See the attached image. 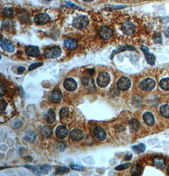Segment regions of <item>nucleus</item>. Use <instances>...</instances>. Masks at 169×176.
<instances>
[{
  "label": "nucleus",
  "instance_id": "23",
  "mask_svg": "<svg viewBox=\"0 0 169 176\" xmlns=\"http://www.w3.org/2000/svg\"><path fill=\"white\" fill-rule=\"evenodd\" d=\"M144 56H145L146 60V61H147L148 64H150L151 65H155L156 58H155V56L153 54L150 53L149 51H148V52L144 53Z\"/></svg>",
  "mask_w": 169,
  "mask_h": 176
},
{
  "label": "nucleus",
  "instance_id": "25",
  "mask_svg": "<svg viewBox=\"0 0 169 176\" xmlns=\"http://www.w3.org/2000/svg\"><path fill=\"white\" fill-rule=\"evenodd\" d=\"M82 82L84 85V86L87 88L89 87V88H92V87H95V84H94V81L91 78L89 77H84L82 79Z\"/></svg>",
  "mask_w": 169,
  "mask_h": 176
},
{
  "label": "nucleus",
  "instance_id": "35",
  "mask_svg": "<svg viewBox=\"0 0 169 176\" xmlns=\"http://www.w3.org/2000/svg\"><path fill=\"white\" fill-rule=\"evenodd\" d=\"M154 42L156 44H159L160 43L162 42V36H161V34L160 33H156L155 34L154 37Z\"/></svg>",
  "mask_w": 169,
  "mask_h": 176
},
{
  "label": "nucleus",
  "instance_id": "17",
  "mask_svg": "<svg viewBox=\"0 0 169 176\" xmlns=\"http://www.w3.org/2000/svg\"><path fill=\"white\" fill-rule=\"evenodd\" d=\"M64 45L69 50H74L77 48V42L74 39H66L64 41Z\"/></svg>",
  "mask_w": 169,
  "mask_h": 176
},
{
  "label": "nucleus",
  "instance_id": "45",
  "mask_svg": "<svg viewBox=\"0 0 169 176\" xmlns=\"http://www.w3.org/2000/svg\"><path fill=\"white\" fill-rule=\"evenodd\" d=\"M84 2H92L93 0H82Z\"/></svg>",
  "mask_w": 169,
  "mask_h": 176
},
{
  "label": "nucleus",
  "instance_id": "2",
  "mask_svg": "<svg viewBox=\"0 0 169 176\" xmlns=\"http://www.w3.org/2000/svg\"><path fill=\"white\" fill-rule=\"evenodd\" d=\"M89 23V19L86 16L80 15L74 18L72 25L77 29H82L86 27Z\"/></svg>",
  "mask_w": 169,
  "mask_h": 176
},
{
  "label": "nucleus",
  "instance_id": "4",
  "mask_svg": "<svg viewBox=\"0 0 169 176\" xmlns=\"http://www.w3.org/2000/svg\"><path fill=\"white\" fill-rule=\"evenodd\" d=\"M110 81L109 74L106 72H101L97 78V84L100 87H105L108 85Z\"/></svg>",
  "mask_w": 169,
  "mask_h": 176
},
{
  "label": "nucleus",
  "instance_id": "9",
  "mask_svg": "<svg viewBox=\"0 0 169 176\" xmlns=\"http://www.w3.org/2000/svg\"><path fill=\"white\" fill-rule=\"evenodd\" d=\"M63 86L66 90L72 92V91H74L77 88V84L73 78H69L65 79L63 83Z\"/></svg>",
  "mask_w": 169,
  "mask_h": 176
},
{
  "label": "nucleus",
  "instance_id": "19",
  "mask_svg": "<svg viewBox=\"0 0 169 176\" xmlns=\"http://www.w3.org/2000/svg\"><path fill=\"white\" fill-rule=\"evenodd\" d=\"M83 133L78 130H74L70 133V138L74 142H78L81 140L83 138Z\"/></svg>",
  "mask_w": 169,
  "mask_h": 176
},
{
  "label": "nucleus",
  "instance_id": "10",
  "mask_svg": "<svg viewBox=\"0 0 169 176\" xmlns=\"http://www.w3.org/2000/svg\"><path fill=\"white\" fill-rule=\"evenodd\" d=\"M1 47L5 51L10 53H12L15 50V47L14 44L10 42L9 41L5 39H2L1 42H0Z\"/></svg>",
  "mask_w": 169,
  "mask_h": 176
},
{
  "label": "nucleus",
  "instance_id": "37",
  "mask_svg": "<svg viewBox=\"0 0 169 176\" xmlns=\"http://www.w3.org/2000/svg\"><path fill=\"white\" fill-rule=\"evenodd\" d=\"M43 65L42 63H34V64H32L29 68V71H32L33 69H34L38 67H40L41 66H42Z\"/></svg>",
  "mask_w": 169,
  "mask_h": 176
},
{
  "label": "nucleus",
  "instance_id": "6",
  "mask_svg": "<svg viewBox=\"0 0 169 176\" xmlns=\"http://www.w3.org/2000/svg\"><path fill=\"white\" fill-rule=\"evenodd\" d=\"M131 85V81L127 77L120 78L117 82V87L119 90L124 91L128 90Z\"/></svg>",
  "mask_w": 169,
  "mask_h": 176
},
{
  "label": "nucleus",
  "instance_id": "18",
  "mask_svg": "<svg viewBox=\"0 0 169 176\" xmlns=\"http://www.w3.org/2000/svg\"><path fill=\"white\" fill-rule=\"evenodd\" d=\"M143 119L145 123L148 126H152L155 123L154 116L150 112H146L143 114Z\"/></svg>",
  "mask_w": 169,
  "mask_h": 176
},
{
  "label": "nucleus",
  "instance_id": "21",
  "mask_svg": "<svg viewBox=\"0 0 169 176\" xmlns=\"http://www.w3.org/2000/svg\"><path fill=\"white\" fill-rule=\"evenodd\" d=\"M126 50H135V48H134V47L131 46V45H123L122 47H120V48H119V49H117V50H115L114 51V52H113L112 54H111V58H113V57H114V56L115 54H117L120 52H122V51H126Z\"/></svg>",
  "mask_w": 169,
  "mask_h": 176
},
{
  "label": "nucleus",
  "instance_id": "31",
  "mask_svg": "<svg viewBox=\"0 0 169 176\" xmlns=\"http://www.w3.org/2000/svg\"><path fill=\"white\" fill-rule=\"evenodd\" d=\"M69 114V109L67 108H63L60 112V116L61 119H65L68 117Z\"/></svg>",
  "mask_w": 169,
  "mask_h": 176
},
{
  "label": "nucleus",
  "instance_id": "16",
  "mask_svg": "<svg viewBox=\"0 0 169 176\" xmlns=\"http://www.w3.org/2000/svg\"><path fill=\"white\" fill-rule=\"evenodd\" d=\"M67 133H68V130H67L66 127L65 126L61 125L58 126L57 128H56V135L59 138H65L66 136Z\"/></svg>",
  "mask_w": 169,
  "mask_h": 176
},
{
  "label": "nucleus",
  "instance_id": "33",
  "mask_svg": "<svg viewBox=\"0 0 169 176\" xmlns=\"http://www.w3.org/2000/svg\"><path fill=\"white\" fill-rule=\"evenodd\" d=\"M70 171L69 168L66 167H58L56 169L55 172L58 174H63L65 173H68Z\"/></svg>",
  "mask_w": 169,
  "mask_h": 176
},
{
  "label": "nucleus",
  "instance_id": "40",
  "mask_svg": "<svg viewBox=\"0 0 169 176\" xmlns=\"http://www.w3.org/2000/svg\"><path fill=\"white\" fill-rule=\"evenodd\" d=\"M25 71H26V68L23 66H20L17 69V72H18V74L19 75L22 74Z\"/></svg>",
  "mask_w": 169,
  "mask_h": 176
},
{
  "label": "nucleus",
  "instance_id": "12",
  "mask_svg": "<svg viewBox=\"0 0 169 176\" xmlns=\"http://www.w3.org/2000/svg\"><path fill=\"white\" fill-rule=\"evenodd\" d=\"M26 54L29 56L36 57L39 55L40 51L38 47L29 45L27 47V48L26 49Z\"/></svg>",
  "mask_w": 169,
  "mask_h": 176
},
{
  "label": "nucleus",
  "instance_id": "30",
  "mask_svg": "<svg viewBox=\"0 0 169 176\" xmlns=\"http://www.w3.org/2000/svg\"><path fill=\"white\" fill-rule=\"evenodd\" d=\"M25 138L29 142H34L36 138V135L32 131H29L26 135Z\"/></svg>",
  "mask_w": 169,
  "mask_h": 176
},
{
  "label": "nucleus",
  "instance_id": "15",
  "mask_svg": "<svg viewBox=\"0 0 169 176\" xmlns=\"http://www.w3.org/2000/svg\"><path fill=\"white\" fill-rule=\"evenodd\" d=\"M62 99V92L58 90H53L50 94V99L54 103H58Z\"/></svg>",
  "mask_w": 169,
  "mask_h": 176
},
{
  "label": "nucleus",
  "instance_id": "28",
  "mask_svg": "<svg viewBox=\"0 0 169 176\" xmlns=\"http://www.w3.org/2000/svg\"><path fill=\"white\" fill-rule=\"evenodd\" d=\"M143 172V167L139 164H137L132 170V175H139Z\"/></svg>",
  "mask_w": 169,
  "mask_h": 176
},
{
  "label": "nucleus",
  "instance_id": "5",
  "mask_svg": "<svg viewBox=\"0 0 169 176\" xmlns=\"http://www.w3.org/2000/svg\"><path fill=\"white\" fill-rule=\"evenodd\" d=\"M155 81L151 78H146L143 80L139 84V88L143 91H150L154 88Z\"/></svg>",
  "mask_w": 169,
  "mask_h": 176
},
{
  "label": "nucleus",
  "instance_id": "39",
  "mask_svg": "<svg viewBox=\"0 0 169 176\" xmlns=\"http://www.w3.org/2000/svg\"><path fill=\"white\" fill-rule=\"evenodd\" d=\"M71 168L74 170H81L83 169V167L81 166H78V165H71L70 166Z\"/></svg>",
  "mask_w": 169,
  "mask_h": 176
},
{
  "label": "nucleus",
  "instance_id": "1",
  "mask_svg": "<svg viewBox=\"0 0 169 176\" xmlns=\"http://www.w3.org/2000/svg\"><path fill=\"white\" fill-rule=\"evenodd\" d=\"M25 167L29 169V170H32L34 173L36 174H47L51 169V166L50 165H41L36 166L26 165L25 166Z\"/></svg>",
  "mask_w": 169,
  "mask_h": 176
},
{
  "label": "nucleus",
  "instance_id": "3",
  "mask_svg": "<svg viewBox=\"0 0 169 176\" xmlns=\"http://www.w3.org/2000/svg\"><path fill=\"white\" fill-rule=\"evenodd\" d=\"M61 54H62V49L60 47L54 46L45 50L44 55L47 58L53 59L60 56Z\"/></svg>",
  "mask_w": 169,
  "mask_h": 176
},
{
  "label": "nucleus",
  "instance_id": "42",
  "mask_svg": "<svg viewBox=\"0 0 169 176\" xmlns=\"http://www.w3.org/2000/svg\"><path fill=\"white\" fill-rule=\"evenodd\" d=\"M132 155L131 154H128L127 155H126L125 156V160H130L132 158Z\"/></svg>",
  "mask_w": 169,
  "mask_h": 176
},
{
  "label": "nucleus",
  "instance_id": "47",
  "mask_svg": "<svg viewBox=\"0 0 169 176\" xmlns=\"http://www.w3.org/2000/svg\"><path fill=\"white\" fill-rule=\"evenodd\" d=\"M45 1H46V2H50L51 0H45Z\"/></svg>",
  "mask_w": 169,
  "mask_h": 176
},
{
  "label": "nucleus",
  "instance_id": "26",
  "mask_svg": "<svg viewBox=\"0 0 169 176\" xmlns=\"http://www.w3.org/2000/svg\"><path fill=\"white\" fill-rule=\"evenodd\" d=\"M56 119V114L53 109H50L47 115H46V120L49 123H53Z\"/></svg>",
  "mask_w": 169,
  "mask_h": 176
},
{
  "label": "nucleus",
  "instance_id": "7",
  "mask_svg": "<svg viewBox=\"0 0 169 176\" xmlns=\"http://www.w3.org/2000/svg\"><path fill=\"white\" fill-rule=\"evenodd\" d=\"M51 21L50 17L46 14H41L37 15L34 18V22L37 25H43Z\"/></svg>",
  "mask_w": 169,
  "mask_h": 176
},
{
  "label": "nucleus",
  "instance_id": "29",
  "mask_svg": "<svg viewBox=\"0 0 169 176\" xmlns=\"http://www.w3.org/2000/svg\"><path fill=\"white\" fill-rule=\"evenodd\" d=\"M160 86L164 90H169V78H163L160 81Z\"/></svg>",
  "mask_w": 169,
  "mask_h": 176
},
{
  "label": "nucleus",
  "instance_id": "36",
  "mask_svg": "<svg viewBox=\"0 0 169 176\" xmlns=\"http://www.w3.org/2000/svg\"><path fill=\"white\" fill-rule=\"evenodd\" d=\"M6 92V88L5 87V85L2 82L1 84H0V96L2 97L4 94H5V93Z\"/></svg>",
  "mask_w": 169,
  "mask_h": 176
},
{
  "label": "nucleus",
  "instance_id": "13",
  "mask_svg": "<svg viewBox=\"0 0 169 176\" xmlns=\"http://www.w3.org/2000/svg\"><path fill=\"white\" fill-rule=\"evenodd\" d=\"M99 33L101 38H103V39H108L111 37L113 32L110 28L103 27L100 29Z\"/></svg>",
  "mask_w": 169,
  "mask_h": 176
},
{
  "label": "nucleus",
  "instance_id": "43",
  "mask_svg": "<svg viewBox=\"0 0 169 176\" xmlns=\"http://www.w3.org/2000/svg\"><path fill=\"white\" fill-rule=\"evenodd\" d=\"M141 50H142V51H143V52H144V53H146V52L149 51V49H148V48H147V47L144 46V45L141 47Z\"/></svg>",
  "mask_w": 169,
  "mask_h": 176
},
{
  "label": "nucleus",
  "instance_id": "22",
  "mask_svg": "<svg viewBox=\"0 0 169 176\" xmlns=\"http://www.w3.org/2000/svg\"><path fill=\"white\" fill-rule=\"evenodd\" d=\"M129 127H130V130L132 132L137 131L139 128V123L138 121L134 119L131 120L129 122Z\"/></svg>",
  "mask_w": 169,
  "mask_h": 176
},
{
  "label": "nucleus",
  "instance_id": "41",
  "mask_svg": "<svg viewBox=\"0 0 169 176\" xmlns=\"http://www.w3.org/2000/svg\"><path fill=\"white\" fill-rule=\"evenodd\" d=\"M66 4L68 5V6H72V7H73V8H76V9H79V10L82 9L81 7L78 6H77V5H74V4L72 3H66Z\"/></svg>",
  "mask_w": 169,
  "mask_h": 176
},
{
  "label": "nucleus",
  "instance_id": "14",
  "mask_svg": "<svg viewBox=\"0 0 169 176\" xmlns=\"http://www.w3.org/2000/svg\"><path fill=\"white\" fill-rule=\"evenodd\" d=\"M153 165L158 169H163L166 166L165 159L161 157H156L153 160Z\"/></svg>",
  "mask_w": 169,
  "mask_h": 176
},
{
  "label": "nucleus",
  "instance_id": "8",
  "mask_svg": "<svg viewBox=\"0 0 169 176\" xmlns=\"http://www.w3.org/2000/svg\"><path fill=\"white\" fill-rule=\"evenodd\" d=\"M123 32L127 36H132L135 31V26L131 22H126L123 23L122 25Z\"/></svg>",
  "mask_w": 169,
  "mask_h": 176
},
{
  "label": "nucleus",
  "instance_id": "34",
  "mask_svg": "<svg viewBox=\"0 0 169 176\" xmlns=\"http://www.w3.org/2000/svg\"><path fill=\"white\" fill-rule=\"evenodd\" d=\"M131 164L130 163L122 164V165H120V166L116 167L115 169L117 170H125V169H128L131 166Z\"/></svg>",
  "mask_w": 169,
  "mask_h": 176
},
{
  "label": "nucleus",
  "instance_id": "46",
  "mask_svg": "<svg viewBox=\"0 0 169 176\" xmlns=\"http://www.w3.org/2000/svg\"><path fill=\"white\" fill-rule=\"evenodd\" d=\"M167 172H168V174H169V166H168V169H167Z\"/></svg>",
  "mask_w": 169,
  "mask_h": 176
},
{
  "label": "nucleus",
  "instance_id": "32",
  "mask_svg": "<svg viewBox=\"0 0 169 176\" xmlns=\"http://www.w3.org/2000/svg\"><path fill=\"white\" fill-rule=\"evenodd\" d=\"M3 14L5 16L7 17H14V11L11 8H5L3 10Z\"/></svg>",
  "mask_w": 169,
  "mask_h": 176
},
{
  "label": "nucleus",
  "instance_id": "27",
  "mask_svg": "<svg viewBox=\"0 0 169 176\" xmlns=\"http://www.w3.org/2000/svg\"><path fill=\"white\" fill-rule=\"evenodd\" d=\"M160 112L162 115L166 117V118H169V105H163L160 108Z\"/></svg>",
  "mask_w": 169,
  "mask_h": 176
},
{
  "label": "nucleus",
  "instance_id": "20",
  "mask_svg": "<svg viewBox=\"0 0 169 176\" xmlns=\"http://www.w3.org/2000/svg\"><path fill=\"white\" fill-rule=\"evenodd\" d=\"M41 133L44 138H49L52 135V129L49 126H44L41 129Z\"/></svg>",
  "mask_w": 169,
  "mask_h": 176
},
{
  "label": "nucleus",
  "instance_id": "24",
  "mask_svg": "<svg viewBox=\"0 0 169 176\" xmlns=\"http://www.w3.org/2000/svg\"><path fill=\"white\" fill-rule=\"evenodd\" d=\"M132 150L136 154H141L144 152L146 150V146L143 143H140L138 145H134L132 147Z\"/></svg>",
  "mask_w": 169,
  "mask_h": 176
},
{
  "label": "nucleus",
  "instance_id": "11",
  "mask_svg": "<svg viewBox=\"0 0 169 176\" xmlns=\"http://www.w3.org/2000/svg\"><path fill=\"white\" fill-rule=\"evenodd\" d=\"M93 133L95 136L99 140H105L107 138V133L100 126H96L95 127Z\"/></svg>",
  "mask_w": 169,
  "mask_h": 176
},
{
  "label": "nucleus",
  "instance_id": "38",
  "mask_svg": "<svg viewBox=\"0 0 169 176\" xmlns=\"http://www.w3.org/2000/svg\"><path fill=\"white\" fill-rule=\"evenodd\" d=\"M6 105H7L6 102L4 100L2 99L1 100V104H0V105H1V106H0V109H1V112L2 113L5 110L6 107Z\"/></svg>",
  "mask_w": 169,
  "mask_h": 176
},
{
  "label": "nucleus",
  "instance_id": "44",
  "mask_svg": "<svg viewBox=\"0 0 169 176\" xmlns=\"http://www.w3.org/2000/svg\"><path fill=\"white\" fill-rule=\"evenodd\" d=\"M166 35H167V36L169 37V27L167 29V31H166Z\"/></svg>",
  "mask_w": 169,
  "mask_h": 176
}]
</instances>
